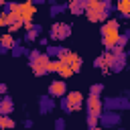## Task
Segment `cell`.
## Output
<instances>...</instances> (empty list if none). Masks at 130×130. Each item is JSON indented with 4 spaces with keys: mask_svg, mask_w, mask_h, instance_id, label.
I'll list each match as a JSON object with an SVG mask.
<instances>
[{
    "mask_svg": "<svg viewBox=\"0 0 130 130\" xmlns=\"http://www.w3.org/2000/svg\"><path fill=\"white\" fill-rule=\"evenodd\" d=\"M12 112H14V102H12V98L2 95V98H0V114H12Z\"/></svg>",
    "mask_w": 130,
    "mask_h": 130,
    "instance_id": "cell-14",
    "label": "cell"
},
{
    "mask_svg": "<svg viewBox=\"0 0 130 130\" xmlns=\"http://www.w3.org/2000/svg\"><path fill=\"white\" fill-rule=\"evenodd\" d=\"M100 32H102V45L106 49H116L120 37V22L116 18H106Z\"/></svg>",
    "mask_w": 130,
    "mask_h": 130,
    "instance_id": "cell-2",
    "label": "cell"
},
{
    "mask_svg": "<svg viewBox=\"0 0 130 130\" xmlns=\"http://www.w3.org/2000/svg\"><path fill=\"white\" fill-rule=\"evenodd\" d=\"M6 95V83H0V98Z\"/></svg>",
    "mask_w": 130,
    "mask_h": 130,
    "instance_id": "cell-23",
    "label": "cell"
},
{
    "mask_svg": "<svg viewBox=\"0 0 130 130\" xmlns=\"http://www.w3.org/2000/svg\"><path fill=\"white\" fill-rule=\"evenodd\" d=\"M98 124H100V114H87V126L98 128Z\"/></svg>",
    "mask_w": 130,
    "mask_h": 130,
    "instance_id": "cell-18",
    "label": "cell"
},
{
    "mask_svg": "<svg viewBox=\"0 0 130 130\" xmlns=\"http://www.w3.org/2000/svg\"><path fill=\"white\" fill-rule=\"evenodd\" d=\"M28 59H30V69L35 75H45L49 73V63H51V57L47 53H39V51H32L28 53Z\"/></svg>",
    "mask_w": 130,
    "mask_h": 130,
    "instance_id": "cell-3",
    "label": "cell"
},
{
    "mask_svg": "<svg viewBox=\"0 0 130 130\" xmlns=\"http://www.w3.org/2000/svg\"><path fill=\"white\" fill-rule=\"evenodd\" d=\"M85 108H87V114H102L104 112V104H102L100 95H93V93H89V98L85 100Z\"/></svg>",
    "mask_w": 130,
    "mask_h": 130,
    "instance_id": "cell-9",
    "label": "cell"
},
{
    "mask_svg": "<svg viewBox=\"0 0 130 130\" xmlns=\"http://www.w3.org/2000/svg\"><path fill=\"white\" fill-rule=\"evenodd\" d=\"M67 10V4H63V6H53L51 8V14L55 16V14H59V12H65Z\"/></svg>",
    "mask_w": 130,
    "mask_h": 130,
    "instance_id": "cell-21",
    "label": "cell"
},
{
    "mask_svg": "<svg viewBox=\"0 0 130 130\" xmlns=\"http://www.w3.org/2000/svg\"><path fill=\"white\" fill-rule=\"evenodd\" d=\"M100 122L104 124V126H112V124H120V114H116V112H102L100 114Z\"/></svg>",
    "mask_w": 130,
    "mask_h": 130,
    "instance_id": "cell-12",
    "label": "cell"
},
{
    "mask_svg": "<svg viewBox=\"0 0 130 130\" xmlns=\"http://www.w3.org/2000/svg\"><path fill=\"white\" fill-rule=\"evenodd\" d=\"M35 14H37V6L32 4V0L18 2V12H16V16H18V18H22L24 22H28V20H32V18H35Z\"/></svg>",
    "mask_w": 130,
    "mask_h": 130,
    "instance_id": "cell-6",
    "label": "cell"
},
{
    "mask_svg": "<svg viewBox=\"0 0 130 130\" xmlns=\"http://www.w3.org/2000/svg\"><path fill=\"white\" fill-rule=\"evenodd\" d=\"M39 43H41L43 47H47V45H49V39H45V37H43V39H39Z\"/></svg>",
    "mask_w": 130,
    "mask_h": 130,
    "instance_id": "cell-24",
    "label": "cell"
},
{
    "mask_svg": "<svg viewBox=\"0 0 130 130\" xmlns=\"http://www.w3.org/2000/svg\"><path fill=\"white\" fill-rule=\"evenodd\" d=\"M116 10H118L124 18H130V2H128V0H118V2H116Z\"/></svg>",
    "mask_w": 130,
    "mask_h": 130,
    "instance_id": "cell-15",
    "label": "cell"
},
{
    "mask_svg": "<svg viewBox=\"0 0 130 130\" xmlns=\"http://www.w3.org/2000/svg\"><path fill=\"white\" fill-rule=\"evenodd\" d=\"M102 91H104V85H102V83H93L91 89H89V93H93V95H100Z\"/></svg>",
    "mask_w": 130,
    "mask_h": 130,
    "instance_id": "cell-20",
    "label": "cell"
},
{
    "mask_svg": "<svg viewBox=\"0 0 130 130\" xmlns=\"http://www.w3.org/2000/svg\"><path fill=\"white\" fill-rule=\"evenodd\" d=\"M14 126H16V122L10 118V114H0V130H8Z\"/></svg>",
    "mask_w": 130,
    "mask_h": 130,
    "instance_id": "cell-16",
    "label": "cell"
},
{
    "mask_svg": "<svg viewBox=\"0 0 130 130\" xmlns=\"http://www.w3.org/2000/svg\"><path fill=\"white\" fill-rule=\"evenodd\" d=\"M126 47H128V53H130V43H128V45H126Z\"/></svg>",
    "mask_w": 130,
    "mask_h": 130,
    "instance_id": "cell-27",
    "label": "cell"
},
{
    "mask_svg": "<svg viewBox=\"0 0 130 130\" xmlns=\"http://www.w3.org/2000/svg\"><path fill=\"white\" fill-rule=\"evenodd\" d=\"M110 59H112V51L108 49V53H104V55L95 57L93 67H95V69H102L104 73H110Z\"/></svg>",
    "mask_w": 130,
    "mask_h": 130,
    "instance_id": "cell-10",
    "label": "cell"
},
{
    "mask_svg": "<svg viewBox=\"0 0 130 130\" xmlns=\"http://www.w3.org/2000/svg\"><path fill=\"white\" fill-rule=\"evenodd\" d=\"M57 57L63 61V63H67L71 69H73V73H79L81 71V65H83V59L77 55V53H73V51H69V49H59V53H57Z\"/></svg>",
    "mask_w": 130,
    "mask_h": 130,
    "instance_id": "cell-5",
    "label": "cell"
},
{
    "mask_svg": "<svg viewBox=\"0 0 130 130\" xmlns=\"http://www.w3.org/2000/svg\"><path fill=\"white\" fill-rule=\"evenodd\" d=\"M63 126H65V120H63V118H59V120L55 122V128H59V130H61Z\"/></svg>",
    "mask_w": 130,
    "mask_h": 130,
    "instance_id": "cell-22",
    "label": "cell"
},
{
    "mask_svg": "<svg viewBox=\"0 0 130 130\" xmlns=\"http://www.w3.org/2000/svg\"><path fill=\"white\" fill-rule=\"evenodd\" d=\"M61 108L67 114L81 110L83 108V93L81 91H67L65 93V100H61Z\"/></svg>",
    "mask_w": 130,
    "mask_h": 130,
    "instance_id": "cell-4",
    "label": "cell"
},
{
    "mask_svg": "<svg viewBox=\"0 0 130 130\" xmlns=\"http://www.w3.org/2000/svg\"><path fill=\"white\" fill-rule=\"evenodd\" d=\"M4 4H6V0H0V8H2V6H4Z\"/></svg>",
    "mask_w": 130,
    "mask_h": 130,
    "instance_id": "cell-26",
    "label": "cell"
},
{
    "mask_svg": "<svg viewBox=\"0 0 130 130\" xmlns=\"http://www.w3.org/2000/svg\"><path fill=\"white\" fill-rule=\"evenodd\" d=\"M43 2H45V0H32V4H35V6H37V4H43Z\"/></svg>",
    "mask_w": 130,
    "mask_h": 130,
    "instance_id": "cell-25",
    "label": "cell"
},
{
    "mask_svg": "<svg viewBox=\"0 0 130 130\" xmlns=\"http://www.w3.org/2000/svg\"><path fill=\"white\" fill-rule=\"evenodd\" d=\"M69 35H71V24H67V22H55L49 32V37L55 41H65Z\"/></svg>",
    "mask_w": 130,
    "mask_h": 130,
    "instance_id": "cell-7",
    "label": "cell"
},
{
    "mask_svg": "<svg viewBox=\"0 0 130 130\" xmlns=\"http://www.w3.org/2000/svg\"><path fill=\"white\" fill-rule=\"evenodd\" d=\"M14 43H20V41H18V39H14V35H12V32H2V37H0V53L10 51V49L14 47Z\"/></svg>",
    "mask_w": 130,
    "mask_h": 130,
    "instance_id": "cell-11",
    "label": "cell"
},
{
    "mask_svg": "<svg viewBox=\"0 0 130 130\" xmlns=\"http://www.w3.org/2000/svg\"><path fill=\"white\" fill-rule=\"evenodd\" d=\"M65 93H67V81L63 77L49 83V95L51 98H65Z\"/></svg>",
    "mask_w": 130,
    "mask_h": 130,
    "instance_id": "cell-8",
    "label": "cell"
},
{
    "mask_svg": "<svg viewBox=\"0 0 130 130\" xmlns=\"http://www.w3.org/2000/svg\"><path fill=\"white\" fill-rule=\"evenodd\" d=\"M67 10H71L75 16H79L85 10V0H67Z\"/></svg>",
    "mask_w": 130,
    "mask_h": 130,
    "instance_id": "cell-13",
    "label": "cell"
},
{
    "mask_svg": "<svg viewBox=\"0 0 130 130\" xmlns=\"http://www.w3.org/2000/svg\"><path fill=\"white\" fill-rule=\"evenodd\" d=\"M110 10H112L110 0H85L83 14L87 16L89 22H104L110 16Z\"/></svg>",
    "mask_w": 130,
    "mask_h": 130,
    "instance_id": "cell-1",
    "label": "cell"
},
{
    "mask_svg": "<svg viewBox=\"0 0 130 130\" xmlns=\"http://www.w3.org/2000/svg\"><path fill=\"white\" fill-rule=\"evenodd\" d=\"M53 108H55V104H53V100H51V98H43V102H41V110H43V112H47V110L51 112Z\"/></svg>",
    "mask_w": 130,
    "mask_h": 130,
    "instance_id": "cell-19",
    "label": "cell"
},
{
    "mask_svg": "<svg viewBox=\"0 0 130 130\" xmlns=\"http://www.w3.org/2000/svg\"><path fill=\"white\" fill-rule=\"evenodd\" d=\"M128 41H130V30H126L124 35L120 32V37H118V45H116V49H124V47L128 45Z\"/></svg>",
    "mask_w": 130,
    "mask_h": 130,
    "instance_id": "cell-17",
    "label": "cell"
},
{
    "mask_svg": "<svg viewBox=\"0 0 130 130\" xmlns=\"http://www.w3.org/2000/svg\"><path fill=\"white\" fill-rule=\"evenodd\" d=\"M128 2H130V0H128Z\"/></svg>",
    "mask_w": 130,
    "mask_h": 130,
    "instance_id": "cell-29",
    "label": "cell"
},
{
    "mask_svg": "<svg viewBox=\"0 0 130 130\" xmlns=\"http://www.w3.org/2000/svg\"><path fill=\"white\" fill-rule=\"evenodd\" d=\"M0 37H2V32H0Z\"/></svg>",
    "mask_w": 130,
    "mask_h": 130,
    "instance_id": "cell-28",
    "label": "cell"
}]
</instances>
